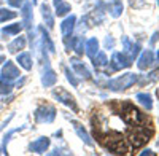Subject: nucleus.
Segmentation results:
<instances>
[{"mask_svg":"<svg viewBox=\"0 0 159 156\" xmlns=\"http://www.w3.org/2000/svg\"><path fill=\"white\" fill-rule=\"evenodd\" d=\"M32 2H34V3H37V0H32Z\"/></svg>","mask_w":159,"mask_h":156,"instance_id":"obj_37","label":"nucleus"},{"mask_svg":"<svg viewBox=\"0 0 159 156\" xmlns=\"http://www.w3.org/2000/svg\"><path fill=\"white\" fill-rule=\"evenodd\" d=\"M151 76H148L147 78V81H151V80H157V78H159V70H154L153 73H150Z\"/></svg>","mask_w":159,"mask_h":156,"instance_id":"obj_33","label":"nucleus"},{"mask_svg":"<svg viewBox=\"0 0 159 156\" xmlns=\"http://www.w3.org/2000/svg\"><path fill=\"white\" fill-rule=\"evenodd\" d=\"M143 107H147L148 110H151L153 108V100H151V96L150 94H145V93H140V94H137V97H135Z\"/></svg>","mask_w":159,"mask_h":156,"instance_id":"obj_23","label":"nucleus"},{"mask_svg":"<svg viewBox=\"0 0 159 156\" xmlns=\"http://www.w3.org/2000/svg\"><path fill=\"white\" fill-rule=\"evenodd\" d=\"M137 81V75L135 73H124L121 76L115 78V80H110L107 83V88H110L111 91H124L127 88H130Z\"/></svg>","mask_w":159,"mask_h":156,"instance_id":"obj_3","label":"nucleus"},{"mask_svg":"<svg viewBox=\"0 0 159 156\" xmlns=\"http://www.w3.org/2000/svg\"><path fill=\"white\" fill-rule=\"evenodd\" d=\"M22 16H24V24H25V27L30 29V24H32L34 16H32V5H30L29 2H25V3L22 5Z\"/></svg>","mask_w":159,"mask_h":156,"instance_id":"obj_19","label":"nucleus"},{"mask_svg":"<svg viewBox=\"0 0 159 156\" xmlns=\"http://www.w3.org/2000/svg\"><path fill=\"white\" fill-rule=\"evenodd\" d=\"M157 7H159V0H157Z\"/></svg>","mask_w":159,"mask_h":156,"instance_id":"obj_39","label":"nucleus"},{"mask_svg":"<svg viewBox=\"0 0 159 156\" xmlns=\"http://www.w3.org/2000/svg\"><path fill=\"white\" fill-rule=\"evenodd\" d=\"M52 96H54L59 102H62L64 105L70 107L73 112H78V107H76V102H75L73 96H70L64 88H57V89H54V91H52Z\"/></svg>","mask_w":159,"mask_h":156,"instance_id":"obj_6","label":"nucleus"},{"mask_svg":"<svg viewBox=\"0 0 159 156\" xmlns=\"http://www.w3.org/2000/svg\"><path fill=\"white\" fill-rule=\"evenodd\" d=\"M25 48V38L24 37H18V38H15L10 45H8V51L10 53H18V51H21V49H24Z\"/></svg>","mask_w":159,"mask_h":156,"instance_id":"obj_18","label":"nucleus"},{"mask_svg":"<svg viewBox=\"0 0 159 156\" xmlns=\"http://www.w3.org/2000/svg\"><path fill=\"white\" fill-rule=\"evenodd\" d=\"M7 2H8L11 7H21L24 0H7Z\"/></svg>","mask_w":159,"mask_h":156,"instance_id":"obj_32","label":"nucleus"},{"mask_svg":"<svg viewBox=\"0 0 159 156\" xmlns=\"http://www.w3.org/2000/svg\"><path fill=\"white\" fill-rule=\"evenodd\" d=\"M153 61H154V56H153V53L150 49H147V51H143L142 53V56L139 57V62H137V66H139V69L140 70H145V69H148L151 64H153Z\"/></svg>","mask_w":159,"mask_h":156,"instance_id":"obj_13","label":"nucleus"},{"mask_svg":"<svg viewBox=\"0 0 159 156\" xmlns=\"http://www.w3.org/2000/svg\"><path fill=\"white\" fill-rule=\"evenodd\" d=\"M42 16H43V19H45V22H46V25L49 29L54 27V18H52L51 10H49L48 5H42Z\"/></svg>","mask_w":159,"mask_h":156,"instance_id":"obj_21","label":"nucleus"},{"mask_svg":"<svg viewBox=\"0 0 159 156\" xmlns=\"http://www.w3.org/2000/svg\"><path fill=\"white\" fill-rule=\"evenodd\" d=\"M18 15L16 11H11V10H7V8H0V22H5V21H10V19H15Z\"/></svg>","mask_w":159,"mask_h":156,"instance_id":"obj_25","label":"nucleus"},{"mask_svg":"<svg viewBox=\"0 0 159 156\" xmlns=\"http://www.w3.org/2000/svg\"><path fill=\"white\" fill-rule=\"evenodd\" d=\"M5 59H3V56H0V62H3Z\"/></svg>","mask_w":159,"mask_h":156,"instance_id":"obj_36","label":"nucleus"},{"mask_svg":"<svg viewBox=\"0 0 159 156\" xmlns=\"http://www.w3.org/2000/svg\"><path fill=\"white\" fill-rule=\"evenodd\" d=\"M48 147H49V139L48 137H40V139H37L35 142L30 144V150L34 153H38V154L45 153L48 150Z\"/></svg>","mask_w":159,"mask_h":156,"instance_id":"obj_11","label":"nucleus"},{"mask_svg":"<svg viewBox=\"0 0 159 156\" xmlns=\"http://www.w3.org/2000/svg\"><path fill=\"white\" fill-rule=\"evenodd\" d=\"M111 62H113L111 70H121V69H127L130 66V61L126 57L124 53H115L111 57Z\"/></svg>","mask_w":159,"mask_h":156,"instance_id":"obj_8","label":"nucleus"},{"mask_svg":"<svg viewBox=\"0 0 159 156\" xmlns=\"http://www.w3.org/2000/svg\"><path fill=\"white\" fill-rule=\"evenodd\" d=\"M107 56L105 53H97L94 57H92V64H94V67H103L105 64H107Z\"/></svg>","mask_w":159,"mask_h":156,"instance_id":"obj_26","label":"nucleus"},{"mask_svg":"<svg viewBox=\"0 0 159 156\" xmlns=\"http://www.w3.org/2000/svg\"><path fill=\"white\" fill-rule=\"evenodd\" d=\"M108 10H110V15L113 18H119L123 13V3L121 0H111L110 5H108Z\"/></svg>","mask_w":159,"mask_h":156,"instance_id":"obj_20","label":"nucleus"},{"mask_svg":"<svg viewBox=\"0 0 159 156\" xmlns=\"http://www.w3.org/2000/svg\"><path fill=\"white\" fill-rule=\"evenodd\" d=\"M86 54L92 59L97 53H99V42H97V38H89V40L86 42Z\"/></svg>","mask_w":159,"mask_h":156,"instance_id":"obj_17","label":"nucleus"},{"mask_svg":"<svg viewBox=\"0 0 159 156\" xmlns=\"http://www.w3.org/2000/svg\"><path fill=\"white\" fill-rule=\"evenodd\" d=\"M65 75H67V80L72 83V86H78V80L73 76V73H72L69 69H65Z\"/></svg>","mask_w":159,"mask_h":156,"instance_id":"obj_31","label":"nucleus"},{"mask_svg":"<svg viewBox=\"0 0 159 156\" xmlns=\"http://www.w3.org/2000/svg\"><path fill=\"white\" fill-rule=\"evenodd\" d=\"M75 22H76V18L73 15H70L69 18H65L61 24V32H62V37L67 40V38L72 35L73 32V27H75Z\"/></svg>","mask_w":159,"mask_h":156,"instance_id":"obj_9","label":"nucleus"},{"mask_svg":"<svg viewBox=\"0 0 159 156\" xmlns=\"http://www.w3.org/2000/svg\"><path fill=\"white\" fill-rule=\"evenodd\" d=\"M119 113H121L123 120L127 124H132V126H140V124L148 121L147 115L142 113L139 108H135L134 105H130V103H123V105H121V112H119Z\"/></svg>","mask_w":159,"mask_h":156,"instance_id":"obj_1","label":"nucleus"},{"mask_svg":"<svg viewBox=\"0 0 159 156\" xmlns=\"http://www.w3.org/2000/svg\"><path fill=\"white\" fill-rule=\"evenodd\" d=\"M123 45H124V51H123V53H124L126 57L132 62V61L137 57V54H139L140 45H139V43H132L127 37H123Z\"/></svg>","mask_w":159,"mask_h":156,"instance_id":"obj_7","label":"nucleus"},{"mask_svg":"<svg viewBox=\"0 0 159 156\" xmlns=\"http://www.w3.org/2000/svg\"><path fill=\"white\" fill-rule=\"evenodd\" d=\"M73 49L76 51V54H83V51H84L83 37H75V40H73Z\"/></svg>","mask_w":159,"mask_h":156,"instance_id":"obj_29","label":"nucleus"},{"mask_svg":"<svg viewBox=\"0 0 159 156\" xmlns=\"http://www.w3.org/2000/svg\"><path fill=\"white\" fill-rule=\"evenodd\" d=\"M21 73H19V69L13 64L11 61H7L3 64V69H2V76L7 78V80H13V78H18Z\"/></svg>","mask_w":159,"mask_h":156,"instance_id":"obj_10","label":"nucleus"},{"mask_svg":"<svg viewBox=\"0 0 159 156\" xmlns=\"http://www.w3.org/2000/svg\"><path fill=\"white\" fill-rule=\"evenodd\" d=\"M153 132H148L147 134V129H145V127H135L134 131L129 132L127 140H129V144L134 147V148H140L142 145H145L150 140V135Z\"/></svg>","mask_w":159,"mask_h":156,"instance_id":"obj_4","label":"nucleus"},{"mask_svg":"<svg viewBox=\"0 0 159 156\" xmlns=\"http://www.w3.org/2000/svg\"><path fill=\"white\" fill-rule=\"evenodd\" d=\"M56 80H57L56 72L52 70L51 67H46L45 72H43V75H42V85L45 88H49V86H52V85L56 83Z\"/></svg>","mask_w":159,"mask_h":156,"instance_id":"obj_14","label":"nucleus"},{"mask_svg":"<svg viewBox=\"0 0 159 156\" xmlns=\"http://www.w3.org/2000/svg\"><path fill=\"white\" fill-rule=\"evenodd\" d=\"M18 62L19 66L25 70H30L32 69V59H30V54L29 53H21L18 54Z\"/></svg>","mask_w":159,"mask_h":156,"instance_id":"obj_22","label":"nucleus"},{"mask_svg":"<svg viewBox=\"0 0 159 156\" xmlns=\"http://www.w3.org/2000/svg\"><path fill=\"white\" fill-rule=\"evenodd\" d=\"M157 59H159V51H157Z\"/></svg>","mask_w":159,"mask_h":156,"instance_id":"obj_38","label":"nucleus"},{"mask_svg":"<svg viewBox=\"0 0 159 156\" xmlns=\"http://www.w3.org/2000/svg\"><path fill=\"white\" fill-rule=\"evenodd\" d=\"M40 32H42V37H43V38H42V40H43V45H46V46H48L49 53H54V45H52L49 35L45 32V29H43V27H40Z\"/></svg>","mask_w":159,"mask_h":156,"instance_id":"obj_28","label":"nucleus"},{"mask_svg":"<svg viewBox=\"0 0 159 156\" xmlns=\"http://www.w3.org/2000/svg\"><path fill=\"white\" fill-rule=\"evenodd\" d=\"M73 123V127H75V131H76V134H78V137L81 139L86 145H92V140H91V137H89V134H88V131L86 129L80 124V123H76V121H72Z\"/></svg>","mask_w":159,"mask_h":156,"instance_id":"obj_15","label":"nucleus"},{"mask_svg":"<svg viewBox=\"0 0 159 156\" xmlns=\"http://www.w3.org/2000/svg\"><path fill=\"white\" fill-rule=\"evenodd\" d=\"M145 3H147V0H129V5L132 8H142L145 7Z\"/></svg>","mask_w":159,"mask_h":156,"instance_id":"obj_30","label":"nucleus"},{"mask_svg":"<svg viewBox=\"0 0 159 156\" xmlns=\"http://www.w3.org/2000/svg\"><path fill=\"white\" fill-rule=\"evenodd\" d=\"M157 147H159V142H157Z\"/></svg>","mask_w":159,"mask_h":156,"instance_id":"obj_40","label":"nucleus"},{"mask_svg":"<svg viewBox=\"0 0 159 156\" xmlns=\"http://www.w3.org/2000/svg\"><path fill=\"white\" fill-rule=\"evenodd\" d=\"M56 118V108L51 105H42L35 112V120L38 123H52Z\"/></svg>","mask_w":159,"mask_h":156,"instance_id":"obj_5","label":"nucleus"},{"mask_svg":"<svg viewBox=\"0 0 159 156\" xmlns=\"http://www.w3.org/2000/svg\"><path fill=\"white\" fill-rule=\"evenodd\" d=\"M157 38H159V32H154V34H153V38H151V42H150V43H151V45H154V43L157 42Z\"/></svg>","mask_w":159,"mask_h":156,"instance_id":"obj_34","label":"nucleus"},{"mask_svg":"<svg viewBox=\"0 0 159 156\" xmlns=\"http://www.w3.org/2000/svg\"><path fill=\"white\" fill-rule=\"evenodd\" d=\"M70 66L75 69V72H76L80 76L86 78V80H88V78H91V72L86 69V66H84V64H83L81 61H78L76 57H72V59H70Z\"/></svg>","mask_w":159,"mask_h":156,"instance_id":"obj_12","label":"nucleus"},{"mask_svg":"<svg viewBox=\"0 0 159 156\" xmlns=\"http://www.w3.org/2000/svg\"><path fill=\"white\" fill-rule=\"evenodd\" d=\"M22 30V24H11V25H7V27L2 29V34L5 35H18L19 32Z\"/></svg>","mask_w":159,"mask_h":156,"instance_id":"obj_24","label":"nucleus"},{"mask_svg":"<svg viewBox=\"0 0 159 156\" xmlns=\"http://www.w3.org/2000/svg\"><path fill=\"white\" fill-rule=\"evenodd\" d=\"M102 142H103L105 147L110 148L115 153H127L129 151L126 142H124V137L119 134V132H113V131L108 132L107 135L102 139Z\"/></svg>","mask_w":159,"mask_h":156,"instance_id":"obj_2","label":"nucleus"},{"mask_svg":"<svg viewBox=\"0 0 159 156\" xmlns=\"http://www.w3.org/2000/svg\"><path fill=\"white\" fill-rule=\"evenodd\" d=\"M147 154H151V156H154V151H151V150H147V151H142V156H147Z\"/></svg>","mask_w":159,"mask_h":156,"instance_id":"obj_35","label":"nucleus"},{"mask_svg":"<svg viewBox=\"0 0 159 156\" xmlns=\"http://www.w3.org/2000/svg\"><path fill=\"white\" fill-rule=\"evenodd\" d=\"M52 5L56 7V15L57 16H65L67 13L72 10L70 3L64 2V0H52Z\"/></svg>","mask_w":159,"mask_h":156,"instance_id":"obj_16","label":"nucleus"},{"mask_svg":"<svg viewBox=\"0 0 159 156\" xmlns=\"http://www.w3.org/2000/svg\"><path fill=\"white\" fill-rule=\"evenodd\" d=\"M11 88H13L11 81L2 76V80H0V94H10L11 93Z\"/></svg>","mask_w":159,"mask_h":156,"instance_id":"obj_27","label":"nucleus"}]
</instances>
